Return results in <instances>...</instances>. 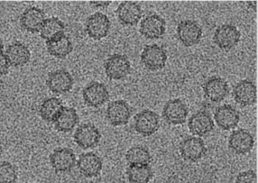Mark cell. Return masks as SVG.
I'll return each instance as SVG.
<instances>
[{
	"label": "cell",
	"instance_id": "6da1fadb",
	"mask_svg": "<svg viewBox=\"0 0 258 183\" xmlns=\"http://www.w3.org/2000/svg\"><path fill=\"white\" fill-rule=\"evenodd\" d=\"M159 126V115L153 111L143 110L134 117V129L142 136L146 137L152 135L158 130Z\"/></svg>",
	"mask_w": 258,
	"mask_h": 183
},
{
	"label": "cell",
	"instance_id": "7a4b0ae2",
	"mask_svg": "<svg viewBox=\"0 0 258 183\" xmlns=\"http://www.w3.org/2000/svg\"><path fill=\"white\" fill-rule=\"evenodd\" d=\"M74 142L83 149L95 147L99 143L101 134L98 129L90 123L80 125L73 135Z\"/></svg>",
	"mask_w": 258,
	"mask_h": 183
},
{
	"label": "cell",
	"instance_id": "3957f363",
	"mask_svg": "<svg viewBox=\"0 0 258 183\" xmlns=\"http://www.w3.org/2000/svg\"><path fill=\"white\" fill-rule=\"evenodd\" d=\"M132 115L129 104L124 100H115L109 103L106 110V117L110 124L119 126L127 124Z\"/></svg>",
	"mask_w": 258,
	"mask_h": 183
},
{
	"label": "cell",
	"instance_id": "277c9868",
	"mask_svg": "<svg viewBox=\"0 0 258 183\" xmlns=\"http://www.w3.org/2000/svg\"><path fill=\"white\" fill-rule=\"evenodd\" d=\"M104 67L109 78L117 80L125 77L130 73L131 65L126 55L115 54L105 60Z\"/></svg>",
	"mask_w": 258,
	"mask_h": 183
},
{
	"label": "cell",
	"instance_id": "5b68a950",
	"mask_svg": "<svg viewBox=\"0 0 258 183\" xmlns=\"http://www.w3.org/2000/svg\"><path fill=\"white\" fill-rule=\"evenodd\" d=\"M111 23L105 14L96 12L90 16L86 22V30L89 36L95 40L105 37L109 31Z\"/></svg>",
	"mask_w": 258,
	"mask_h": 183
},
{
	"label": "cell",
	"instance_id": "8992f818",
	"mask_svg": "<svg viewBox=\"0 0 258 183\" xmlns=\"http://www.w3.org/2000/svg\"><path fill=\"white\" fill-rule=\"evenodd\" d=\"M240 36V32L235 26L223 25L216 29L213 41L220 48L228 52L237 45Z\"/></svg>",
	"mask_w": 258,
	"mask_h": 183
},
{
	"label": "cell",
	"instance_id": "52a82bcc",
	"mask_svg": "<svg viewBox=\"0 0 258 183\" xmlns=\"http://www.w3.org/2000/svg\"><path fill=\"white\" fill-rule=\"evenodd\" d=\"M51 165L56 172H66L71 170L77 161L73 150L67 147L58 148L49 156Z\"/></svg>",
	"mask_w": 258,
	"mask_h": 183
},
{
	"label": "cell",
	"instance_id": "ba28073f",
	"mask_svg": "<svg viewBox=\"0 0 258 183\" xmlns=\"http://www.w3.org/2000/svg\"><path fill=\"white\" fill-rule=\"evenodd\" d=\"M167 58L165 50L155 44L145 46L141 56L142 63L151 70L162 69L165 65Z\"/></svg>",
	"mask_w": 258,
	"mask_h": 183
},
{
	"label": "cell",
	"instance_id": "9c48e42d",
	"mask_svg": "<svg viewBox=\"0 0 258 183\" xmlns=\"http://www.w3.org/2000/svg\"><path fill=\"white\" fill-rule=\"evenodd\" d=\"M165 30V20L156 14L147 16L140 22L139 32L148 39H159L164 36Z\"/></svg>",
	"mask_w": 258,
	"mask_h": 183
},
{
	"label": "cell",
	"instance_id": "30bf717a",
	"mask_svg": "<svg viewBox=\"0 0 258 183\" xmlns=\"http://www.w3.org/2000/svg\"><path fill=\"white\" fill-rule=\"evenodd\" d=\"M188 109L180 99L170 100L164 106L162 116L169 124L176 125L183 124L188 116Z\"/></svg>",
	"mask_w": 258,
	"mask_h": 183
},
{
	"label": "cell",
	"instance_id": "8fae6325",
	"mask_svg": "<svg viewBox=\"0 0 258 183\" xmlns=\"http://www.w3.org/2000/svg\"><path fill=\"white\" fill-rule=\"evenodd\" d=\"M177 33L180 41L187 47L197 44L202 36L200 25L196 21L189 20L182 21L178 24Z\"/></svg>",
	"mask_w": 258,
	"mask_h": 183
},
{
	"label": "cell",
	"instance_id": "7c38bea8",
	"mask_svg": "<svg viewBox=\"0 0 258 183\" xmlns=\"http://www.w3.org/2000/svg\"><path fill=\"white\" fill-rule=\"evenodd\" d=\"M82 96L85 104L94 108L101 106L109 98L106 86L98 81L93 82L86 86L83 90Z\"/></svg>",
	"mask_w": 258,
	"mask_h": 183
},
{
	"label": "cell",
	"instance_id": "4fadbf2b",
	"mask_svg": "<svg viewBox=\"0 0 258 183\" xmlns=\"http://www.w3.org/2000/svg\"><path fill=\"white\" fill-rule=\"evenodd\" d=\"M76 164L79 171L89 178L97 177L99 175L103 165L100 156L93 152L80 154Z\"/></svg>",
	"mask_w": 258,
	"mask_h": 183
},
{
	"label": "cell",
	"instance_id": "5bb4252c",
	"mask_svg": "<svg viewBox=\"0 0 258 183\" xmlns=\"http://www.w3.org/2000/svg\"><path fill=\"white\" fill-rule=\"evenodd\" d=\"M46 84L51 92L62 94L72 88L74 79L68 71L58 69L49 73Z\"/></svg>",
	"mask_w": 258,
	"mask_h": 183
},
{
	"label": "cell",
	"instance_id": "9a60e30c",
	"mask_svg": "<svg viewBox=\"0 0 258 183\" xmlns=\"http://www.w3.org/2000/svg\"><path fill=\"white\" fill-rule=\"evenodd\" d=\"M254 140L252 135L247 130L238 129L230 134L228 144L234 153L243 155L249 152L253 148Z\"/></svg>",
	"mask_w": 258,
	"mask_h": 183
},
{
	"label": "cell",
	"instance_id": "2e32d148",
	"mask_svg": "<svg viewBox=\"0 0 258 183\" xmlns=\"http://www.w3.org/2000/svg\"><path fill=\"white\" fill-rule=\"evenodd\" d=\"M214 119L220 128L229 131L237 126L240 116L239 112L232 106L224 104L216 108Z\"/></svg>",
	"mask_w": 258,
	"mask_h": 183
},
{
	"label": "cell",
	"instance_id": "e0dca14e",
	"mask_svg": "<svg viewBox=\"0 0 258 183\" xmlns=\"http://www.w3.org/2000/svg\"><path fill=\"white\" fill-rule=\"evenodd\" d=\"M115 12L122 25L131 26L137 25L143 13L138 4L128 1L121 2Z\"/></svg>",
	"mask_w": 258,
	"mask_h": 183
},
{
	"label": "cell",
	"instance_id": "ac0fdd59",
	"mask_svg": "<svg viewBox=\"0 0 258 183\" xmlns=\"http://www.w3.org/2000/svg\"><path fill=\"white\" fill-rule=\"evenodd\" d=\"M187 125L190 132L199 137L208 134L214 127L212 118L204 111H199L192 114L188 120Z\"/></svg>",
	"mask_w": 258,
	"mask_h": 183
},
{
	"label": "cell",
	"instance_id": "d6986e66",
	"mask_svg": "<svg viewBox=\"0 0 258 183\" xmlns=\"http://www.w3.org/2000/svg\"><path fill=\"white\" fill-rule=\"evenodd\" d=\"M180 152L185 159L196 161L200 159L205 154L206 148L203 139L191 136L185 139L180 145Z\"/></svg>",
	"mask_w": 258,
	"mask_h": 183
},
{
	"label": "cell",
	"instance_id": "ffe728a7",
	"mask_svg": "<svg viewBox=\"0 0 258 183\" xmlns=\"http://www.w3.org/2000/svg\"><path fill=\"white\" fill-rule=\"evenodd\" d=\"M232 96L235 102L242 106L254 104L256 101V87L249 80H243L234 87Z\"/></svg>",
	"mask_w": 258,
	"mask_h": 183
},
{
	"label": "cell",
	"instance_id": "44dd1931",
	"mask_svg": "<svg viewBox=\"0 0 258 183\" xmlns=\"http://www.w3.org/2000/svg\"><path fill=\"white\" fill-rule=\"evenodd\" d=\"M45 18L43 10L36 7L27 9L20 18L22 28L32 33L39 32Z\"/></svg>",
	"mask_w": 258,
	"mask_h": 183
},
{
	"label": "cell",
	"instance_id": "7402d4cb",
	"mask_svg": "<svg viewBox=\"0 0 258 183\" xmlns=\"http://www.w3.org/2000/svg\"><path fill=\"white\" fill-rule=\"evenodd\" d=\"M204 92L211 102L218 103L223 101L229 93L227 82L220 77H213L204 84Z\"/></svg>",
	"mask_w": 258,
	"mask_h": 183
},
{
	"label": "cell",
	"instance_id": "603a6c76",
	"mask_svg": "<svg viewBox=\"0 0 258 183\" xmlns=\"http://www.w3.org/2000/svg\"><path fill=\"white\" fill-rule=\"evenodd\" d=\"M48 52L52 56L63 59L73 50V46L70 38L64 32L49 41H46Z\"/></svg>",
	"mask_w": 258,
	"mask_h": 183
},
{
	"label": "cell",
	"instance_id": "cb8c5ba5",
	"mask_svg": "<svg viewBox=\"0 0 258 183\" xmlns=\"http://www.w3.org/2000/svg\"><path fill=\"white\" fill-rule=\"evenodd\" d=\"M5 54L10 65L15 67L23 66L27 64L31 56L28 48L19 42H14L9 45Z\"/></svg>",
	"mask_w": 258,
	"mask_h": 183
},
{
	"label": "cell",
	"instance_id": "d4e9b609",
	"mask_svg": "<svg viewBox=\"0 0 258 183\" xmlns=\"http://www.w3.org/2000/svg\"><path fill=\"white\" fill-rule=\"evenodd\" d=\"M64 106L62 101L55 97L47 98L43 101L39 109L41 118L47 122H54Z\"/></svg>",
	"mask_w": 258,
	"mask_h": 183
},
{
	"label": "cell",
	"instance_id": "484cf974",
	"mask_svg": "<svg viewBox=\"0 0 258 183\" xmlns=\"http://www.w3.org/2000/svg\"><path fill=\"white\" fill-rule=\"evenodd\" d=\"M79 118L73 108L64 107L60 114L54 122L55 128L59 131L68 133L77 125Z\"/></svg>",
	"mask_w": 258,
	"mask_h": 183
},
{
	"label": "cell",
	"instance_id": "4316f807",
	"mask_svg": "<svg viewBox=\"0 0 258 183\" xmlns=\"http://www.w3.org/2000/svg\"><path fill=\"white\" fill-rule=\"evenodd\" d=\"M126 174L130 183H148L153 176V171L149 164L129 165Z\"/></svg>",
	"mask_w": 258,
	"mask_h": 183
},
{
	"label": "cell",
	"instance_id": "83f0119b",
	"mask_svg": "<svg viewBox=\"0 0 258 183\" xmlns=\"http://www.w3.org/2000/svg\"><path fill=\"white\" fill-rule=\"evenodd\" d=\"M64 23L57 17H52L45 19L39 31L40 36L46 41H49L64 32Z\"/></svg>",
	"mask_w": 258,
	"mask_h": 183
},
{
	"label": "cell",
	"instance_id": "f1b7e54d",
	"mask_svg": "<svg viewBox=\"0 0 258 183\" xmlns=\"http://www.w3.org/2000/svg\"><path fill=\"white\" fill-rule=\"evenodd\" d=\"M125 159L129 165L149 164L151 156L147 148L142 145H136L127 150Z\"/></svg>",
	"mask_w": 258,
	"mask_h": 183
},
{
	"label": "cell",
	"instance_id": "f546056e",
	"mask_svg": "<svg viewBox=\"0 0 258 183\" xmlns=\"http://www.w3.org/2000/svg\"><path fill=\"white\" fill-rule=\"evenodd\" d=\"M17 178L15 167L8 161L0 163V183H15Z\"/></svg>",
	"mask_w": 258,
	"mask_h": 183
},
{
	"label": "cell",
	"instance_id": "4dcf8cb0",
	"mask_svg": "<svg viewBox=\"0 0 258 183\" xmlns=\"http://www.w3.org/2000/svg\"><path fill=\"white\" fill-rule=\"evenodd\" d=\"M234 183H256V173L251 169L239 172L236 176Z\"/></svg>",
	"mask_w": 258,
	"mask_h": 183
},
{
	"label": "cell",
	"instance_id": "1f68e13d",
	"mask_svg": "<svg viewBox=\"0 0 258 183\" xmlns=\"http://www.w3.org/2000/svg\"><path fill=\"white\" fill-rule=\"evenodd\" d=\"M10 64L5 54L0 53V76L8 73Z\"/></svg>",
	"mask_w": 258,
	"mask_h": 183
},
{
	"label": "cell",
	"instance_id": "d6a6232c",
	"mask_svg": "<svg viewBox=\"0 0 258 183\" xmlns=\"http://www.w3.org/2000/svg\"><path fill=\"white\" fill-rule=\"evenodd\" d=\"M111 3V1H90V5L95 6L96 7H101L106 8Z\"/></svg>",
	"mask_w": 258,
	"mask_h": 183
},
{
	"label": "cell",
	"instance_id": "836d02e7",
	"mask_svg": "<svg viewBox=\"0 0 258 183\" xmlns=\"http://www.w3.org/2000/svg\"><path fill=\"white\" fill-rule=\"evenodd\" d=\"M4 43L2 39L0 38V53H3Z\"/></svg>",
	"mask_w": 258,
	"mask_h": 183
},
{
	"label": "cell",
	"instance_id": "e575fe53",
	"mask_svg": "<svg viewBox=\"0 0 258 183\" xmlns=\"http://www.w3.org/2000/svg\"><path fill=\"white\" fill-rule=\"evenodd\" d=\"M3 152V147L1 143H0V156H1Z\"/></svg>",
	"mask_w": 258,
	"mask_h": 183
}]
</instances>
